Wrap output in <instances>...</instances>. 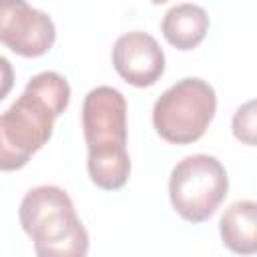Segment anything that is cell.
Listing matches in <instances>:
<instances>
[{
	"label": "cell",
	"instance_id": "cell-10",
	"mask_svg": "<svg viewBox=\"0 0 257 257\" xmlns=\"http://www.w3.org/2000/svg\"><path fill=\"white\" fill-rule=\"evenodd\" d=\"M14 88V68L8 58L0 56V100H4Z\"/></svg>",
	"mask_w": 257,
	"mask_h": 257
},
{
	"label": "cell",
	"instance_id": "cell-5",
	"mask_svg": "<svg viewBox=\"0 0 257 257\" xmlns=\"http://www.w3.org/2000/svg\"><path fill=\"white\" fill-rule=\"evenodd\" d=\"M56 38L52 18L22 0H0V44L24 58L46 54Z\"/></svg>",
	"mask_w": 257,
	"mask_h": 257
},
{
	"label": "cell",
	"instance_id": "cell-7",
	"mask_svg": "<svg viewBox=\"0 0 257 257\" xmlns=\"http://www.w3.org/2000/svg\"><path fill=\"white\" fill-rule=\"evenodd\" d=\"M161 30L165 40L177 50H193L207 36L209 16L197 4H175L163 16Z\"/></svg>",
	"mask_w": 257,
	"mask_h": 257
},
{
	"label": "cell",
	"instance_id": "cell-3",
	"mask_svg": "<svg viewBox=\"0 0 257 257\" xmlns=\"http://www.w3.org/2000/svg\"><path fill=\"white\" fill-rule=\"evenodd\" d=\"M217 110V96L203 78L187 76L169 86L153 106V126L171 145H191L209 128Z\"/></svg>",
	"mask_w": 257,
	"mask_h": 257
},
{
	"label": "cell",
	"instance_id": "cell-8",
	"mask_svg": "<svg viewBox=\"0 0 257 257\" xmlns=\"http://www.w3.org/2000/svg\"><path fill=\"white\" fill-rule=\"evenodd\" d=\"M223 245L237 255H253L257 251V203L235 201L219 221Z\"/></svg>",
	"mask_w": 257,
	"mask_h": 257
},
{
	"label": "cell",
	"instance_id": "cell-2",
	"mask_svg": "<svg viewBox=\"0 0 257 257\" xmlns=\"http://www.w3.org/2000/svg\"><path fill=\"white\" fill-rule=\"evenodd\" d=\"M82 133L88 147V177L104 191L126 185L131 159L126 151V100L112 86L92 88L82 102Z\"/></svg>",
	"mask_w": 257,
	"mask_h": 257
},
{
	"label": "cell",
	"instance_id": "cell-1",
	"mask_svg": "<svg viewBox=\"0 0 257 257\" xmlns=\"http://www.w3.org/2000/svg\"><path fill=\"white\" fill-rule=\"evenodd\" d=\"M70 102L68 80L44 70L34 74L22 94L0 114V171H18L52 137L54 120Z\"/></svg>",
	"mask_w": 257,
	"mask_h": 257
},
{
	"label": "cell",
	"instance_id": "cell-6",
	"mask_svg": "<svg viewBox=\"0 0 257 257\" xmlns=\"http://www.w3.org/2000/svg\"><path fill=\"white\" fill-rule=\"evenodd\" d=\"M112 66L128 84L139 88L153 86L165 72V52L151 34L133 30L116 38Z\"/></svg>",
	"mask_w": 257,
	"mask_h": 257
},
{
	"label": "cell",
	"instance_id": "cell-9",
	"mask_svg": "<svg viewBox=\"0 0 257 257\" xmlns=\"http://www.w3.org/2000/svg\"><path fill=\"white\" fill-rule=\"evenodd\" d=\"M233 135L245 145H255V102L249 100L237 108L233 116Z\"/></svg>",
	"mask_w": 257,
	"mask_h": 257
},
{
	"label": "cell",
	"instance_id": "cell-4",
	"mask_svg": "<svg viewBox=\"0 0 257 257\" xmlns=\"http://www.w3.org/2000/svg\"><path fill=\"white\" fill-rule=\"evenodd\" d=\"M229 191V177L219 159L211 155H189L179 161L169 179L171 205L189 223L207 221Z\"/></svg>",
	"mask_w": 257,
	"mask_h": 257
}]
</instances>
